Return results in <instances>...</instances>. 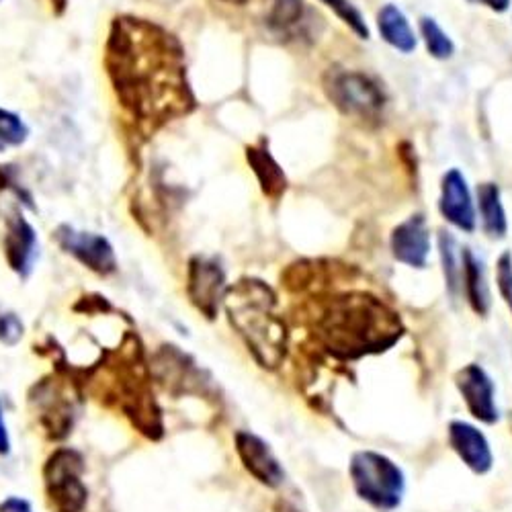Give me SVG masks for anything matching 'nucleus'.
<instances>
[{
	"instance_id": "1",
	"label": "nucleus",
	"mask_w": 512,
	"mask_h": 512,
	"mask_svg": "<svg viewBox=\"0 0 512 512\" xmlns=\"http://www.w3.org/2000/svg\"><path fill=\"white\" fill-rule=\"evenodd\" d=\"M105 66L123 111L148 136L195 109L181 41L144 19L113 21Z\"/></svg>"
},
{
	"instance_id": "2",
	"label": "nucleus",
	"mask_w": 512,
	"mask_h": 512,
	"mask_svg": "<svg viewBox=\"0 0 512 512\" xmlns=\"http://www.w3.org/2000/svg\"><path fill=\"white\" fill-rule=\"evenodd\" d=\"M400 318L375 297L338 295L316 322L320 343L343 359L390 349L400 338Z\"/></svg>"
},
{
	"instance_id": "3",
	"label": "nucleus",
	"mask_w": 512,
	"mask_h": 512,
	"mask_svg": "<svg viewBox=\"0 0 512 512\" xmlns=\"http://www.w3.org/2000/svg\"><path fill=\"white\" fill-rule=\"evenodd\" d=\"M230 324L242 336L254 361L263 369H277L287 353V326L275 314L277 297L259 279H242L226 293Z\"/></svg>"
},
{
	"instance_id": "4",
	"label": "nucleus",
	"mask_w": 512,
	"mask_h": 512,
	"mask_svg": "<svg viewBox=\"0 0 512 512\" xmlns=\"http://www.w3.org/2000/svg\"><path fill=\"white\" fill-rule=\"evenodd\" d=\"M349 478L355 494L381 512L400 508L406 494L404 469L386 453L363 449L353 453Z\"/></svg>"
},
{
	"instance_id": "5",
	"label": "nucleus",
	"mask_w": 512,
	"mask_h": 512,
	"mask_svg": "<svg viewBox=\"0 0 512 512\" xmlns=\"http://www.w3.org/2000/svg\"><path fill=\"white\" fill-rule=\"evenodd\" d=\"M328 101L349 119L377 123L388 107L383 84L361 70H332L324 80Z\"/></svg>"
},
{
	"instance_id": "6",
	"label": "nucleus",
	"mask_w": 512,
	"mask_h": 512,
	"mask_svg": "<svg viewBox=\"0 0 512 512\" xmlns=\"http://www.w3.org/2000/svg\"><path fill=\"white\" fill-rule=\"evenodd\" d=\"M84 457L70 447L56 449L44 465L46 496L54 512H82L89 502V488L82 482Z\"/></svg>"
},
{
	"instance_id": "7",
	"label": "nucleus",
	"mask_w": 512,
	"mask_h": 512,
	"mask_svg": "<svg viewBox=\"0 0 512 512\" xmlns=\"http://www.w3.org/2000/svg\"><path fill=\"white\" fill-rule=\"evenodd\" d=\"M226 271L216 256L195 254L187 267V295L191 304L207 318L216 320L226 300Z\"/></svg>"
},
{
	"instance_id": "8",
	"label": "nucleus",
	"mask_w": 512,
	"mask_h": 512,
	"mask_svg": "<svg viewBox=\"0 0 512 512\" xmlns=\"http://www.w3.org/2000/svg\"><path fill=\"white\" fill-rule=\"evenodd\" d=\"M31 404H35L39 422L44 424L52 439H64L72 431L76 418V394L66 383L44 379L33 388Z\"/></svg>"
},
{
	"instance_id": "9",
	"label": "nucleus",
	"mask_w": 512,
	"mask_h": 512,
	"mask_svg": "<svg viewBox=\"0 0 512 512\" xmlns=\"http://www.w3.org/2000/svg\"><path fill=\"white\" fill-rule=\"evenodd\" d=\"M54 238L64 252L74 256L80 265L91 269L93 273L109 277L117 271L115 250L105 236L95 232H82L68 224H62L56 228Z\"/></svg>"
},
{
	"instance_id": "10",
	"label": "nucleus",
	"mask_w": 512,
	"mask_h": 512,
	"mask_svg": "<svg viewBox=\"0 0 512 512\" xmlns=\"http://www.w3.org/2000/svg\"><path fill=\"white\" fill-rule=\"evenodd\" d=\"M455 386L465 402L467 412L484 424H496L500 420V408L496 402V383L490 373L478 365L469 363L455 373Z\"/></svg>"
},
{
	"instance_id": "11",
	"label": "nucleus",
	"mask_w": 512,
	"mask_h": 512,
	"mask_svg": "<svg viewBox=\"0 0 512 512\" xmlns=\"http://www.w3.org/2000/svg\"><path fill=\"white\" fill-rule=\"evenodd\" d=\"M439 213L455 230L474 234L478 228V209L472 189L459 168H449L441 179Z\"/></svg>"
},
{
	"instance_id": "12",
	"label": "nucleus",
	"mask_w": 512,
	"mask_h": 512,
	"mask_svg": "<svg viewBox=\"0 0 512 512\" xmlns=\"http://www.w3.org/2000/svg\"><path fill=\"white\" fill-rule=\"evenodd\" d=\"M234 443L244 469L256 482L267 488H279L285 482V469L267 441L250 431H238Z\"/></svg>"
},
{
	"instance_id": "13",
	"label": "nucleus",
	"mask_w": 512,
	"mask_h": 512,
	"mask_svg": "<svg viewBox=\"0 0 512 512\" xmlns=\"http://www.w3.org/2000/svg\"><path fill=\"white\" fill-rule=\"evenodd\" d=\"M447 441L453 453L476 476H486L494 467V451L480 426L467 420H451L447 429Z\"/></svg>"
},
{
	"instance_id": "14",
	"label": "nucleus",
	"mask_w": 512,
	"mask_h": 512,
	"mask_svg": "<svg viewBox=\"0 0 512 512\" xmlns=\"http://www.w3.org/2000/svg\"><path fill=\"white\" fill-rule=\"evenodd\" d=\"M390 248L398 263L410 269L426 267L431 256V228L422 213H414L392 230Z\"/></svg>"
},
{
	"instance_id": "15",
	"label": "nucleus",
	"mask_w": 512,
	"mask_h": 512,
	"mask_svg": "<svg viewBox=\"0 0 512 512\" xmlns=\"http://www.w3.org/2000/svg\"><path fill=\"white\" fill-rule=\"evenodd\" d=\"M3 246L11 271L21 279H27L39 259V240L33 226L23 218V213L13 211L7 218Z\"/></svg>"
},
{
	"instance_id": "16",
	"label": "nucleus",
	"mask_w": 512,
	"mask_h": 512,
	"mask_svg": "<svg viewBox=\"0 0 512 512\" xmlns=\"http://www.w3.org/2000/svg\"><path fill=\"white\" fill-rule=\"evenodd\" d=\"M314 17L304 0H275L267 25L277 37L300 39L308 35Z\"/></svg>"
},
{
	"instance_id": "17",
	"label": "nucleus",
	"mask_w": 512,
	"mask_h": 512,
	"mask_svg": "<svg viewBox=\"0 0 512 512\" xmlns=\"http://www.w3.org/2000/svg\"><path fill=\"white\" fill-rule=\"evenodd\" d=\"M461 261H463L461 291L465 293V300L469 308H472L478 316H488L492 308V295H490L484 263L478 259L472 248L461 250Z\"/></svg>"
},
{
	"instance_id": "18",
	"label": "nucleus",
	"mask_w": 512,
	"mask_h": 512,
	"mask_svg": "<svg viewBox=\"0 0 512 512\" xmlns=\"http://www.w3.org/2000/svg\"><path fill=\"white\" fill-rule=\"evenodd\" d=\"M377 31L379 37L386 41L390 48H394L400 54H412L418 48V37L408 21V17L404 15V11L398 5H383L377 11Z\"/></svg>"
},
{
	"instance_id": "19",
	"label": "nucleus",
	"mask_w": 512,
	"mask_h": 512,
	"mask_svg": "<svg viewBox=\"0 0 512 512\" xmlns=\"http://www.w3.org/2000/svg\"><path fill=\"white\" fill-rule=\"evenodd\" d=\"M246 158L254 170L256 179H259L263 193L273 201L281 199L287 191V177L283 173V168L279 166V162L271 156L265 140L250 146L246 150Z\"/></svg>"
},
{
	"instance_id": "20",
	"label": "nucleus",
	"mask_w": 512,
	"mask_h": 512,
	"mask_svg": "<svg viewBox=\"0 0 512 512\" xmlns=\"http://www.w3.org/2000/svg\"><path fill=\"white\" fill-rule=\"evenodd\" d=\"M476 209L482 230L490 240H504L508 234V218L502 203V191L496 183H482L476 189Z\"/></svg>"
},
{
	"instance_id": "21",
	"label": "nucleus",
	"mask_w": 512,
	"mask_h": 512,
	"mask_svg": "<svg viewBox=\"0 0 512 512\" xmlns=\"http://www.w3.org/2000/svg\"><path fill=\"white\" fill-rule=\"evenodd\" d=\"M439 256L443 265V277L445 285L449 289L451 300L457 302L461 295V275H463V261H461V250L457 246V240L451 232L441 230L439 232Z\"/></svg>"
},
{
	"instance_id": "22",
	"label": "nucleus",
	"mask_w": 512,
	"mask_h": 512,
	"mask_svg": "<svg viewBox=\"0 0 512 512\" xmlns=\"http://www.w3.org/2000/svg\"><path fill=\"white\" fill-rule=\"evenodd\" d=\"M418 31H420V39L435 60H451L455 56V44L453 39L449 37V33L439 25V21L435 17L422 15L418 19Z\"/></svg>"
},
{
	"instance_id": "23",
	"label": "nucleus",
	"mask_w": 512,
	"mask_h": 512,
	"mask_svg": "<svg viewBox=\"0 0 512 512\" xmlns=\"http://www.w3.org/2000/svg\"><path fill=\"white\" fill-rule=\"evenodd\" d=\"M27 138L29 127L25 125V121L17 113L0 107V152L23 146Z\"/></svg>"
},
{
	"instance_id": "24",
	"label": "nucleus",
	"mask_w": 512,
	"mask_h": 512,
	"mask_svg": "<svg viewBox=\"0 0 512 512\" xmlns=\"http://www.w3.org/2000/svg\"><path fill=\"white\" fill-rule=\"evenodd\" d=\"M320 3L326 5L359 39L367 41L371 37L369 25L353 0H320Z\"/></svg>"
},
{
	"instance_id": "25",
	"label": "nucleus",
	"mask_w": 512,
	"mask_h": 512,
	"mask_svg": "<svg viewBox=\"0 0 512 512\" xmlns=\"http://www.w3.org/2000/svg\"><path fill=\"white\" fill-rule=\"evenodd\" d=\"M496 287L512 316V252H502L496 261Z\"/></svg>"
},
{
	"instance_id": "26",
	"label": "nucleus",
	"mask_w": 512,
	"mask_h": 512,
	"mask_svg": "<svg viewBox=\"0 0 512 512\" xmlns=\"http://www.w3.org/2000/svg\"><path fill=\"white\" fill-rule=\"evenodd\" d=\"M23 322L15 312H3L0 314V343L7 347H15L23 338Z\"/></svg>"
},
{
	"instance_id": "27",
	"label": "nucleus",
	"mask_w": 512,
	"mask_h": 512,
	"mask_svg": "<svg viewBox=\"0 0 512 512\" xmlns=\"http://www.w3.org/2000/svg\"><path fill=\"white\" fill-rule=\"evenodd\" d=\"M0 512H33V510H31V504L25 498L11 496V498L0 502Z\"/></svg>"
},
{
	"instance_id": "28",
	"label": "nucleus",
	"mask_w": 512,
	"mask_h": 512,
	"mask_svg": "<svg viewBox=\"0 0 512 512\" xmlns=\"http://www.w3.org/2000/svg\"><path fill=\"white\" fill-rule=\"evenodd\" d=\"M9 453H11V437H9V429L3 414V404H0V455L7 457Z\"/></svg>"
},
{
	"instance_id": "29",
	"label": "nucleus",
	"mask_w": 512,
	"mask_h": 512,
	"mask_svg": "<svg viewBox=\"0 0 512 512\" xmlns=\"http://www.w3.org/2000/svg\"><path fill=\"white\" fill-rule=\"evenodd\" d=\"M480 3L498 15H502L510 9V0H480Z\"/></svg>"
},
{
	"instance_id": "30",
	"label": "nucleus",
	"mask_w": 512,
	"mask_h": 512,
	"mask_svg": "<svg viewBox=\"0 0 512 512\" xmlns=\"http://www.w3.org/2000/svg\"><path fill=\"white\" fill-rule=\"evenodd\" d=\"M228 3H234V5H244V3H248V0H228Z\"/></svg>"
}]
</instances>
